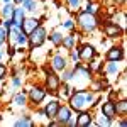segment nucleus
<instances>
[{
	"label": "nucleus",
	"mask_w": 127,
	"mask_h": 127,
	"mask_svg": "<svg viewBox=\"0 0 127 127\" xmlns=\"http://www.w3.org/2000/svg\"><path fill=\"white\" fill-rule=\"evenodd\" d=\"M95 102V95L92 92H73L69 95V108L76 110V112H83L88 107H92Z\"/></svg>",
	"instance_id": "f257e3e1"
},
{
	"label": "nucleus",
	"mask_w": 127,
	"mask_h": 127,
	"mask_svg": "<svg viewBox=\"0 0 127 127\" xmlns=\"http://www.w3.org/2000/svg\"><path fill=\"white\" fill-rule=\"evenodd\" d=\"M46 37H48L46 29H44L42 26H37V27H36V29L27 36V41H29V46H31V48L36 49V48H41V46L44 44Z\"/></svg>",
	"instance_id": "f03ea898"
},
{
	"label": "nucleus",
	"mask_w": 127,
	"mask_h": 127,
	"mask_svg": "<svg viewBox=\"0 0 127 127\" xmlns=\"http://www.w3.org/2000/svg\"><path fill=\"white\" fill-rule=\"evenodd\" d=\"M78 24L83 31H95V27L98 26V20L93 14H88V12H81L78 15Z\"/></svg>",
	"instance_id": "7ed1b4c3"
},
{
	"label": "nucleus",
	"mask_w": 127,
	"mask_h": 127,
	"mask_svg": "<svg viewBox=\"0 0 127 127\" xmlns=\"http://www.w3.org/2000/svg\"><path fill=\"white\" fill-rule=\"evenodd\" d=\"M46 90L51 92V93H56L59 90V76L54 75L53 71L46 73Z\"/></svg>",
	"instance_id": "20e7f679"
},
{
	"label": "nucleus",
	"mask_w": 127,
	"mask_h": 127,
	"mask_svg": "<svg viewBox=\"0 0 127 127\" xmlns=\"http://www.w3.org/2000/svg\"><path fill=\"white\" fill-rule=\"evenodd\" d=\"M46 93H48V90L46 88H42V87H32L29 90V98H31V102L32 103H41L42 100H44V97H46Z\"/></svg>",
	"instance_id": "39448f33"
},
{
	"label": "nucleus",
	"mask_w": 127,
	"mask_h": 127,
	"mask_svg": "<svg viewBox=\"0 0 127 127\" xmlns=\"http://www.w3.org/2000/svg\"><path fill=\"white\" fill-rule=\"evenodd\" d=\"M103 32L107 34L108 37H119V36H122L124 29L120 26H117V24H114V22H107L103 26Z\"/></svg>",
	"instance_id": "423d86ee"
},
{
	"label": "nucleus",
	"mask_w": 127,
	"mask_h": 127,
	"mask_svg": "<svg viewBox=\"0 0 127 127\" xmlns=\"http://www.w3.org/2000/svg\"><path fill=\"white\" fill-rule=\"evenodd\" d=\"M54 119H58L59 126H64L69 119H71V110H69V107H64V105L61 107V105H59V108H58V112H56V117H54Z\"/></svg>",
	"instance_id": "0eeeda50"
},
{
	"label": "nucleus",
	"mask_w": 127,
	"mask_h": 127,
	"mask_svg": "<svg viewBox=\"0 0 127 127\" xmlns=\"http://www.w3.org/2000/svg\"><path fill=\"white\" fill-rule=\"evenodd\" d=\"M37 26H39V20L34 19V17H31V19H24V20H22L20 29H22V32H24V34H27V36H29V34L36 29Z\"/></svg>",
	"instance_id": "6e6552de"
},
{
	"label": "nucleus",
	"mask_w": 127,
	"mask_h": 127,
	"mask_svg": "<svg viewBox=\"0 0 127 127\" xmlns=\"http://www.w3.org/2000/svg\"><path fill=\"white\" fill-rule=\"evenodd\" d=\"M78 54H80V59L90 61L92 58H95V48L90 46V44H83V46L78 49Z\"/></svg>",
	"instance_id": "1a4fd4ad"
},
{
	"label": "nucleus",
	"mask_w": 127,
	"mask_h": 127,
	"mask_svg": "<svg viewBox=\"0 0 127 127\" xmlns=\"http://www.w3.org/2000/svg\"><path fill=\"white\" fill-rule=\"evenodd\" d=\"M75 126H78V127H88V126H92V115L88 114L87 110L80 112V115L76 117V120H75Z\"/></svg>",
	"instance_id": "9d476101"
},
{
	"label": "nucleus",
	"mask_w": 127,
	"mask_h": 127,
	"mask_svg": "<svg viewBox=\"0 0 127 127\" xmlns=\"http://www.w3.org/2000/svg\"><path fill=\"white\" fill-rule=\"evenodd\" d=\"M107 59L108 61H122L124 59V51H122V48H117V46L110 48L108 53H107Z\"/></svg>",
	"instance_id": "9b49d317"
},
{
	"label": "nucleus",
	"mask_w": 127,
	"mask_h": 127,
	"mask_svg": "<svg viewBox=\"0 0 127 127\" xmlns=\"http://www.w3.org/2000/svg\"><path fill=\"white\" fill-rule=\"evenodd\" d=\"M102 114L107 115L108 119H115V115H117V112H115V103H114L112 100L105 102V103L102 105Z\"/></svg>",
	"instance_id": "f8f14e48"
},
{
	"label": "nucleus",
	"mask_w": 127,
	"mask_h": 127,
	"mask_svg": "<svg viewBox=\"0 0 127 127\" xmlns=\"http://www.w3.org/2000/svg\"><path fill=\"white\" fill-rule=\"evenodd\" d=\"M59 108V102H56V100H53V102H49L48 105H46V108L42 110L44 112V115L48 119H54L56 117V112H58Z\"/></svg>",
	"instance_id": "ddd939ff"
},
{
	"label": "nucleus",
	"mask_w": 127,
	"mask_h": 127,
	"mask_svg": "<svg viewBox=\"0 0 127 127\" xmlns=\"http://www.w3.org/2000/svg\"><path fill=\"white\" fill-rule=\"evenodd\" d=\"M51 68L56 69V71H63V69L66 68V58L61 56V54H56L53 58V61H51Z\"/></svg>",
	"instance_id": "4468645a"
},
{
	"label": "nucleus",
	"mask_w": 127,
	"mask_h": 127,
	"mask_svg": "<svg viewBox=\"0 0 127 127\" xmlns=\"http://www.w3.org/2000/svg\"><path fill=\"white\" fill-rule=\"evenodd\" d=\"M24 19H26V12H24V7H22V9H14V14H12V24H15V26H20Z\"/></svg>",
	"instance_id": "2eb2a0df"
},
{
	"label": "nucleus",
	"mask_w": 127,
	"mask_h": 127,
	"mask_svg": "<svg viewBox=\"0 0 127 127\" xmlns=\"http://www.w3.org/2000/svg\"><path fill=\"white\" fill-rule=\"evenodd\" d=\"M115 112H117L119 115L126 117V114H127V100H126V98H122L120 102L115 103Z\"/></svg>",
	"instance_id": "dca6fc26"
},
{
	"label": "nucleus",
	"mask_w": 127,
	"mask_h": 127,
	"mask_svg": "<svg viewBox=\"0 0 127 127\" xmlns=\"http://www.w3.org/2000/svg\"><path fill=\"white\" fill-rule=\"evenodd\" d=\"M75 41H76V36H66V37H63V42H61V44L66 49H73Z\"/></svg>",
	"instance_id": "f3484780"
},
{
	"label": "nucleus",
	"mask_w": 127,
	"mask_h": 127,
	"mask_svg": "<svg viewBox=\"0 0 127 127\" xmlns=\"http://www.w3.org/2000/svg\"><path fill=\"white\" fill-rule=\"evenodd\" d=\"M119 71V61H110L107 64V73L108 75H115Z\"/></svg>",
	"instance_id": "a211bd4d"
},
{
	"label": "nucleus",
	"mask_w": 127,
	"mask_h": 127,
	"mask_svg": "<svg viewBox=\"0 0 127 127\" xmlns=\"http://www.w3.org/2000/svg\"><path fill=\"white\" fill-rule=\"evenodd\" d=\"M49 39L53 41V44H54V46H59V44L63 42V36H61L59 32H53V34L49 36Z\"/></svg>",
	"instance_id": "6ab92c4d"
},
{
	"label": "nucleus",
	"mask_w": 127,
	"mask_h": 127,
	"mask_svg": "<svg viewBox=\"0 0 127 127\" xmlns=\"http://www.w3.org/2000/svg\"><path fill=\"white\" fill-rule=\"evenodd\" d=\"M15 126H17V127H22V126L32 127V126H34V122H32L31 119H27V117H22V119H19V120L15 122Z\"/></svg>",
	"instance_id": "aec40b11"
},
{
	"label": "nucleus",
	"mask_w": 127,
	"mask_h": 127,
	"mask_svg": "<svg viewBox=\"0 0 127 127\" xmlns=\"http://www.w3.org/2000/svg\"><path fill=\"white\" fill-rule=\"evenodd\" d=\"M110 124H112V119H108L107 115H103V114H102L97 120V126H105L107 127V126H110Z\"/></svg>",
	"instance_id": "412c9836"
},
{
	"label": "nucleus",
	"mask_w": 127,
	"mask_h": 127,
	"mask_svg": "<svg viewBox=\"0 0 127 127\" xmlns=\"http://www.w3.org/2000/svg\"><path fill=\"white\" fill-rule=\"evenodd\" d=\"M14 103H15V105H20V107L26 105V95H24V93H17V95L14 97Z\"/></svg>",
	"instance_id": "4be33fe9"
},
{
	"label": "nucleus",
	"mask_w": 127,
	"mask_h": 127,
	"mask_svg": "<svg viewBox=\"0 0 127 127\" xmlns=\"http://www.w3.org/2000/svg\"><path fill=\"white\" fill-rule=\"evenodd\" d=\"M2 14H3V17H7V19H12V14H14V7H12L10 3H7V5L3 7V10H2Z\"/></svg>",
	"instance_id": "5701e85b"
},
{
	"label": "nucleus",
	"mask_w": 127,
	"mask_h": 127,
	"mask_svg": "<svg viewBox=\"0 0 127 127\" xmlns=\"http://www.w3.org/2000/svg\"><path fill=\"white\" fill-rule=\"evenodd\" d=\"M22 7L26 10H34L36 9V2H34V0H24V2H22Z\"/></svg>",
	"instance_id": "b1692460"
},
{
	"label": "nucleus",
	"mask_w": 127,
	"mask_h": 127,
	"mask_svg": "<svg viewBox=\"0 0 127 127\" xmlns=\"http://www.w3.org/2000/svg\"><path fill=\"white\" fill-rule=\"evenodd\" d=\"M17 44H22V46H24V44H26V42H27V34H24V32H22V29H20V32H19V36H17Z\"/></svg>",
	"instance_id": "393cba45"
},
{
	"label": "nucleus",
	"mask_w": 127,
	"mask_h": 127,
	"mask_svg": "<svg viewBox=\"0 0 127 127\" xmlns=\"http://www.w3.org/2000/svg\"><path fill=\"white\" fill-rule=\"evenodd\" d=\"M61 78H63V81H69V80L73 78V71H71V69H63V76H61Z\"/></svg>",
	"instance_id": "a878e982"
},
{
	"label": "nucleus",
	"mask_w": 127,
	"mask_h": 127,
	"mask_svg": "<svg viewBox=\"0 0 127 127\" xmlns=\"http://www.w3.org/2000/svg\"><path fill=\"white\" fill-rule=\"evenodd\" d=\"M7 34H9V31L5 29V27H0V44H3V42H5Z\"/></svg>",
	"instance_id": "bb28decb"
},
{
	"label": "nucleus",
	"mask_w": 127,
	"mask_h": 127,
	"mask_svg": "<svg viewBox=\"0 0 127 127\" xmlns=\"http://www.w3.org/2000/svg\"><path fill=\"white\" fill-rule=\"evenodd\" d=\"M97 9H98L97 3H88V7H87V10H85V12H88V14H93V15H95Z\"/></svg>",
	"instance_id": "cd10ccee"
},
{
	"label": "nucleus",
	"mask_w": 127,
	"mask_h": 127,
	"mask_svg": "<svg viewBox=\"0 0 127 127\" xmlns=\"http://www.w3.org/2000/svg\"><path fill=\"white\" fill-rule=\"evenodd\" d=\"M68 3H69V7H71V9H78L80 0H68Z\"/></svg>",
	"instance_id": "c85d7f7f"
},
{
	"label": "nucleus",
	"mask_w": 127,
	"mask_h": 127,
	"mask_svg": "<svg viewBox=\"0 0 127 127\" xmlns=\"http://www.w3.org/2000/svg\"><path fill=\"white\" fill-rule=\"evenodd\" d=\"M71 59H73L75 63H78V61H80V54H78V51H71Z\"/></svg>",
	"instance_id": "c756f323"
},
{
	"label": "nucleus",
	"mask_w": 127,
	"mask_h": 127,
	"mask_svg": "<svg viewBox=\"0 0 127 127\" xmlns=\"http://www.w3.org/2000/svg\"><path fill=\"white\" fill-rule=\"evenodd\" d=\"M98 68H100L98 61H97V59H93V58H92V68H90V71H92V69H98Z\"/></svg>",
	"instance_id": "7c9ffc66"
},
{
	"label": "nucleus",
	"mask_w": 127,
	"mask_h": 127,
	"mask_svg": "<svg viewBox=\"0 0 127 127\" xmlns=\"http://www.w3.org/2000/svg\"><path fill=\"white\" fill-rule=\"evenodd\" d=\"M5 75H7V68H5V66H3V64H0V80L3 78V76H5Z\"/></svg>",
	"instance_id": "2f4dec72"
},
{
	"label": "nucleus",
	"mask_w": 127,
	"mask_h": 127,
	"mask_svg": "<svg viewBox=\"0 0 127 127\" xmlns=\"http://www.w3.org/2000/svg\"><path fill=\"white\" fill-rule=\"evenodd\" d=\"M73 26H75L73 20H66V22H64V27H66V29H73Z\"/></svg>",
	"instance_id": "473e14b6"
},
{
	"label": "nucleus",
	"mask_w": 127,
	"mask_h": 127,
	"mask_svg": "<svg viewBox=\"0 0 127 127\" xmlns=\"http://www.w3.org/2000/svg\"><path fill=\"white\" fill-rule=\"evenodd\" d=\"M3 26H5V29H9L10 26H12V19H7L5 22H3Z\"/></svg>",
	"instance_id": "72a5a7b5"
},
{
	"label": "nucleus",
	"mask_w": 127,
	"mask_h": 127,
	"mask_svg": "<svg viewBox=\"0 0 127 127\" xmlns=\"http://www.w3.org/2000/svg\"><path fill=\"white\" fill-rule=\"evenodd\" d=\"M12 83H14V87H19V85H20V80L19 78H14V81H12Z\"/></svg>",
	"instance_id": "f704fd0d"
},
{
	"label": "nucleus",
	"mask_w": 127,
	"mask_h": 127,
	"mask_svg": "<svg viewBox=\"0 0 127 127\" xmlns=\"http://www.w3.org/2000/svg\"><path fill=\"white\" fill-rule=\"evenodd\" d=\"M9 56H14V48H9Z\"/></svg>",
	"instance_id": "c9c22d12"
},
{
	"label": "nucleus",
	"mask_w": 127,
	"mask_h": 127,
	"mask_svg": "<svg viewBox=\"0 0 127 127\" xmlns=\"http://www.w3.org/2000/svg\"><path fill=\"white\" fill-rule=\"evenodd\" d=\"M14 2H15V3H22L24 0H14Z\"/></svg>",
	"instance_id": "e433bc0d"
},
{
	"label": "nucleus",
	"mask_w": 127,
	"mask_h": 127,
	"mask_svg": "<svg viewBox=\"0 0 127 127\" xmlns=\"http://www.w3.org/2000/svg\"><path fill=\"white\" fill-rule=\"evenodd\" d=\"M9 2H10V0H5V3H9Z\"/></svg>",
	"instance_id": "4c0bfd02"
},
{
	"label": "nucleus",
	"mask_w": 127,
	"mask_h": 127,
	"mask_svg": "<svg viewBox=\"0 0 127 127\" xmlns=\"http://www.w3.org/2000/svg\"><path fill=\"white\" fill-rule=\"evenodd\" d=\"M117 2H126V0H117Z\"/></svg>",
	"instance_id": "58836bf2"
},
{
	"label": "nucleus",
	"mask_w": 127,
	"mask_h": 127,
	"mask_svg": "<svg viewBox=\"0 0 127 127\" xmlns=\"http://www.w3.org/2000/svg\"><path fill=\"white\" fill-rule=\"evenodd\" d=\"M0 58H2V53H0Z\"/></svg>",
	"instance_id": "ea45409f"
}]
</instances>
